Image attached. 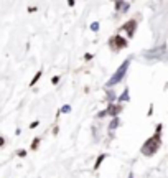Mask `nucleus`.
<instances>
[{"label": "nucleus", "mask_w": 168, "mask_h": 178, "mask_svg": "<svg viewBox=\"0 0 168 178\" xmlns=\"http://www.w3.org/2000/svg\"><path fill=\"white\" fill-rule=\"evenodd\" d=\"M106 157H107L106 153H101V155H99V158H97L96 163H94V170H99V166H101V163L104 162V158H106Z\"/></svg>", "instance_id": "obj_6"}, {"label": "nucleus", "mask_w": 168, "mask_h": 178, "mask_svg": "<svg viewBox=\"0 0 168 178\" xmlns=\"http://www.w3.org/2000/svg\"><path fill=\"white\" fill-rule=\"evenodd\" d=\"M17 155H18V157H25V155H26V150H18V152H17Z\"/></svg>", "instance_id": "obj_14"}, {"label": "nucleus", "mask_w": 168, "mask_h": 178, "mask_svg": "<svg viewBox=\"0 0 168 178\" xmlns=\"http://www.w3.org/2000/svg\"><path fill=\"white\" fill-rule=\"evenodd\" d=\"M119 124H120V120H119V117H114L112 119V122L109 124V130H115L119 127Z\"/></svg>", "instance_id": "obj_7"}, {"label": "nucleus", "mask_w": 168, "mask_h": 178, "mask_svg": "<svg viewBox=\"0 0 168 178\" xmlns=\"http://www.w3.org/2000/svg\"><path fill=\"white\" fill-rule=\"evenodd\" d=\"M122 31H127V38H134L135 30H137V20H129L125 25L120 26Z\"/></svg>", "instance_id": "obj_4"}, {"label": "nucleus", "mask_w": 168, "mask_h": 178, "mask_svg": "<svg viewBox=\"0 0 168 178\" xmlns=\"http://www.w3.org/2000/svg\"><path fill=\"white\" fill-rule=\"evenodd\" d=\"M129 178H134V173H130V175H129Z\"/></svg>", "instance_id": "obj_16"}, {"label": "nucleus", "mask_w": 168, "mask_h": 178, "mask_svg": "<svg viewBox=\"0 0 168 178\" xmlns=\"http://www.w3.org/2000/svg\"><path fill=\"white\" fill-rule=\"evenodd\" d=\"M38 143H40V139H38V137H35V139H33V145H31V150H36V148H38Z\"/></svg>", "instance_id": "obj_10"}, {"label": "nucleus", "mask_w": 168, "mask_h": 178, "mask_svg": "<svg viewBox=\"0 0 168 178\" xmlns=\"http://www.w3.org/2000/svg\"><path fill=\"white\" fill-rule=\"evenodd\" d=\"M161 127L163 125L158 124L157 125V130H155V134L150 137V139H147L145 142H143V145L140 148V153L145 155V157H152V155H155L158 152V148L161 145V139H160V134H161Z\"/></svg>", "instance_id": "obj_1"}, {"label": "nucleus", "mask_w": 168, "mask_h": 178, "mask_svg": "<svg viewBox=\"0 0 168 178\" xmlns=\"http://www.w3.org/2000/svg\"><path fill=\"white\" fill-rule=\"evenodd\" d=\"M122 101H129V89H124V93L117 97V102H119V104H120Z\"/></svg>", "instance_id": "obj_5"}, {"label": "nucleus", "mask_w": 168, "mask_h": 178, "mask_svg": "<svg viewBox=\"0 0 168 178\" xmlns=\"http://www.w3.org/2000/svg\"><path fill=\"white\" fill-rule=\"evenodd\" d=\"M68 112H71V106H63L60 111V114H68Z\"/></svg>", "instance_id": "obj_9"}, {"label": "nucleus", "mask_w": 168, "mask_h": 178, "mask_svg": "<svg viewBox=\"0 0 168 178\" xmlns=\"http://www.w3.org/2000/svg\"><path fill=\"white\" fill-rule=\"evenodd\" d=\"M51 83H53V84H58V83H60V78H58V76H55L53 79H51Z\"/></svg>", "instance_id": "obj_15"}, {"label": "nucleus", "mask_w": 168, "mask_h": 178, "mask_svg": "<svg viewBox=\"0 0 168 178\" xmlns=\"http://www.w3.org/2000/svg\"><path fill=\"white\" fill-rule=\"evenodd\" d=\"M38 124H40V120H33V122L30 124V129H35V127H38Z\"/></svg>", "instance_id": "obj_13"}, {"label": "nucleus", "mask_w": 168, "mask_h": 178, "mask_svg": "<svg viewBox=\"0 0 168 178\" xmlns=\"http://www.w3.org/2000/svg\"><path fill=\"white\" fill-rule=\"evenodd\" d=\"M129 65H130V58H127L122 65H120L119 70L114 73V76L107 81V88H111V86H114V84H117V83L122 81L124 76H125V73H127V70H129Z\"/></svg>", "instance_id": "obj_2"}, {"label": "nucleus", "mask_w": 168, "mask_h": 178, "mask_svg": "<svg viewBox=\"0 0 168 178\" xmlns=\"http://www.w3.org/2000/svg\"><path fill=\"white\" fill-rule=\"evenodd\" d=\"M109 46H111L112 51H120V50H124L127 46V40L122 38L120 35H115V36H112L109 40Z\"/></svg>", "instance_id": "obj_3"}, {"label": "nucleus", "mask_w": 168, "mask_h": 178, "mask_svg": "<svg viewBox=\"0 0 168 178\" xmlns=\"http://www.w3.org/2000/svg\"><path fill=\"white\" fill-rule=\"evenodd\" d=\"M40 78H41V71H38L36 74H35V78L31 79V81H30V86H31V88H33V86L38 83V79H40Z\"/></svg>", "instance_id": "obj_8"}, {"label": "nucleus", "mask_w": 168, "mask_h": 178, "mask_svg": "<svg viewBox=\"0 0 168 178\" xmlns=\"http://www.w3.org/2000/svg\"><path fill=\"white\" fill-rule=\"evenodd\" d=\"M114 97H115V94L112 93V91H107V99H109V104H112V99H114Z\"/></svg>", "instance_id": "obj_11"}, {"label": "nucleus", "mask_w": 168, "mask_h": 178, "mask_svg": "<svg viewBox=\"0 0 168 178\" xmlns=\"http://www.w3.org/2000/svg\"><path fill=\"white\" fill-rule=\"evenodd\" d=\"M91 30H92V31H97V30H99V23H97V22H94V23L91 25Z\"/></svg>", "instance_id": "obj_12"}]
</instances>
